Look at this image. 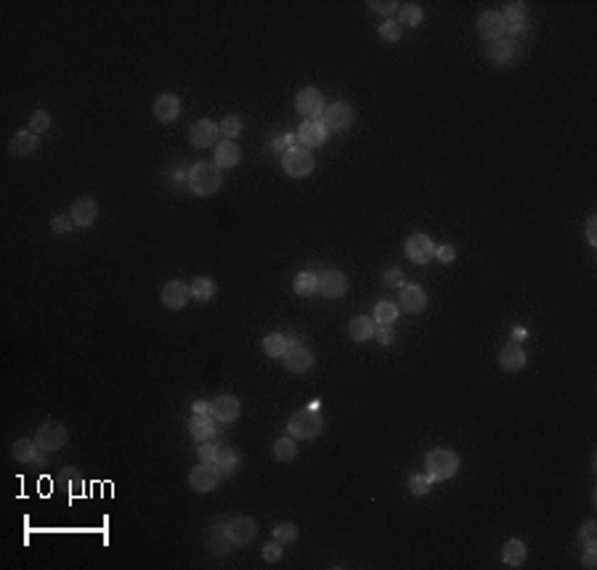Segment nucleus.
Wrapping results in <instances>:
<instances>
[{"instance_id": "1", "label": "nucleus", "mask_w": 597, "mask_h": 570, "mask_svg": "<svg viewBox=\"0 0 597 570\" xmlns=\"http://www.w3.org/2000/svg\"><path fill=\"white\" fill-rule=\"evenodd\" d=\"M186 186L197 197H210L223 186V172L215 162H197L186 170Z\"/></svg>"}, {"instance_id": "2", "label": "nucleus", "mask_w": 597, "mask_h": 570, "mask_svg": "<svg viewBox=\"0 0 597 570\" xmlns=\"http://www.w3.org/2000/svg\"><path fill=\"white\" fill-rule=\"evenodd\" d=\"M287 430H290V435L295 440H311L316 435H322V430H324V417L308 406V409L295 411L292 417H290V422H287Z\"/></svg>"}, {"instance_id": "3", "label": "nucleus", "mask_w": 597, "mask_h": 570, "mask_svg": "<svg viewBox=\"0 0 597 570\" xmlns=\"http://www.w3.org/2000/svg\"><path fill=\"white\" fill-rule=\"evenodd\" d=\"M425 467L430 481H449L459 470V456L451 449H433L425 454Z\"/></svg>"}, {"instance_id": "4", "label": "nucleus", "mask_w": 597, "mask_h": 570, "mask_svg": "<svg viewBox=\"0 0 597 570\" xmlns=\"http://www.w3.org/2000/svg\"><path fill=\"white\" fill-rule=\"evenodd\" d=\"M314 168H316L314 154H311V149L300 146V143H295L287 151H282V170L290 178H305V175L314 172Z\"/></svg>"}, {"instance_id": "5", "label": "nucleus", "mask_w": 597, "mask_h": 570, "mask_svg": "<svg viewBox=\"0 0 597 570\" xmlns=\"http://www.w3.org/2000/svg\"><path fill=\"white\" fill-rule=\"evenodd\" d=\"M67 440H70V432H67V427H64L61 422H43L40 427H38V432H35V443H38L45 454H56V451H61L67 446Z\"/></svg>"}, {"instance_id": "6", "label": "nucleus", "mask_w": 597, "mask_h": 570, "mask_svg": "<svg viewBox=\"0 0 597 570\" xmlns=\"http://www.w3.org/2000/svg\"><path fill=\"white\" fill-rule=\"evenodd\" d=\"M223 530H226V539L231 541L234 547H247L258 536V522L247 515H239L234 520L223 522Z\"/></svg>"}, {"instance_id": "7", "label": "nucleus", "mask_w": 597, "mask_h": 570, "mask_svg": "<svg viewBox=\"0 0 597 570\" xmlns=\"http://www.w3.org/2000/svg\"><path fill=\"white\" fill-rule=\"evenodd\" d=\"M322 122H324L327 131L332 133H343L354 125V106L345 104V101H334L329 106H324V114H322Z\"/></svg>"}, {"instance_id": "8", "label": "nucleus", "mask_w": 597, "mask_h": 570, "mask_svg": "<svg viewBox=\"0 0 597 570\" xmlns=\"http://www.w3.org/2000/svg\"><path fill=\"white\" fill-rule=\"evenodd\" d=\"M476 30L486 43H494V40H502V38H505L507 21L499 11H483L476 21Z\"/></svg>"}, {"instance_id": "9", "label": "nucleus", "mask_w": 597, "mask_h": 570, "mask_svg": "<svg viewBox=\"0 0 597 570\" xmlns=\"http://www.w3.org/2000/svg\"><path fill=\"white\" fill-rule=\"evenodd\" d=\"M404 252L412 263H417V265H425V263H430L435 258V244L427 234H412L404 244Z\"/></svg>"}, {"instance_id": "10", "label": "nucleus", "mask_w": 597, "mask_h": 570, "mask_svg": "<svg viewBox=\"0 0 597 570\" xmlns=\"http://www.w3.org/2000/svg\"><path fill=\"white\" fill-rule=\"evenodd\" d=\"M239 414H242V403H239L236 395L223 393V395L210 400V417H213L215 422H221V424H231V422H236L239 420Z\"/></svg>"}, {"instance_id": "11", "label": "nucleus", "mask_w": 597, "mask_h": 570, "mask_svg": "<svg viewBox=\"0 0 597 570\" xmlns=\"http://www.w3.org/2000/svg\"><path fill=\"white\" fill-rule=\"evenodd\" d=\"M218 483H221V472L215 470V467H210V464H204V461H199L189 472V488L194 493H210L213 488H218Z\"/></svg>"}, {"instance_id": "12", "label": "nucleus", "mask_w": 597, "mask_h": 570, "mask_svg": "<svg viewBox=\"0 0 597 570\" xmlns=\"http://www.w3.org/2000/svg\"><path fill=\"white\" fill-rule=\"evenodd\" d=\"M282 363L287 371H295V374H305V371L314 369V353L303 348L300 342H295L287 348V353L282 356Z\"/></svg>"}, {"instance_id": "13", "label": "nucleus", "mask_w": 597, "mask_h": 570, "mask_svg": "<svg viewBox=\"0 0 597 570\" xmlns=\"http://www.w3.org/2000/svg\"><path fill=\"white\" fill-rule=\"evenodd\" d=\"M324 96H322V90L319 88H303L300 93H297V99H295V109L300 111L303 117H319V114H324Z\"/></svg>"}, {"instance_id": "14", "label": "nucleus", "mask_w": 597, "mask_h": 570, "mask_svg": "<svg viewBox=\"0 0 597 570\" xmlns=\"http://www.w3.org/2000/svg\"><path fill=\"white\" fill-rule=\"evenodd\" d=\"M11 456H13L16 461H24V464H38V467L45 464V451H43L40 446L30 438L13 440V446H11Z\"/></svg>"}, {"instance_id": "15", "label": "nucleus", "mask_w": 597, "mask_h": 570, "mask_svg": "<svg viewBox=\"0 0 597 570\" xmlns=\"http://www.w3.org/2000/svg\"><path fill=\"white\" fill-rule=\"evenodd\" d=\"M218 125L213 120H199L189 128V143L194 149H210L215 146V136H218Z\"/></svg>"}, {"instance_id": "16", "label": "nucleus", "mask_w": 597, "mask_h": 570, "mask_svg": "<svg viewBox=\"0 0 597 570\" xmlns=\"http://www.w3.org/2000/svg\"><path fill=\"white\" fill-rule=\"evenodd\" d=\"M327 138H329V131L324 128L322 120H305L300 125V131H297V141L305 149H316V146L327 143Z\"/></svg>"}, {"instance_id": "17", "label": "nucleus", "mask_w": 597, "mask_h": 570, "mask_svg": "<svg viewBox=\"0 0 597 570\" xmlns=\"http://www.w3.org/2000/svg\"><path fill=\"white\" fill-rule=\"evenodd\" d=\"M189 297H192V290H189V284H183V281H178V279L168 281V284L163 287V305L168 310L186 308Z\"/></svg>"}, {"instance_id": "18", "label": "nucleus", "mask_w": 597, "mask_h": 570, "mask_svg": "<svg viewBox=\"0 0 597 570\" xmlns=\"http://www.w3.org/2000/svg\"><path fill=\"white\" fill-rule=\"evenodd\" d=\"M427 305V295L420 284H404L401 295H398V308L406 313H420Z\"/></svg>"}, {"instance_id": "19", "label": "nucleus", "mask_w": 597, "mask_h": 570, "mask_svg": "<svg viewBox=\"0 0 597 570\" xmlns=\"http://www.w3.org/2000/svg\"><path fill=\"white\" fill-rule=\"evenodd\" d=\"M70 218L75 226H82V229L93 226L96 218H99V204H96V199H93V197H80V199L72 204Z\"/></svg>"}, {"instance_id": "20", "label": "nucleus", "mask_w": 597, "mask_h": 570, "mask_svg": "<svg viewBox=\"0 0 597 570\" xmlns=\"http://www.w3.org/2000/svg\"><path fill=\"white\" fill-rule=\"evenodd\" d=\"M319 292L324 297H329V300L343 297L345 292H348V276L340 273V270H327V273H322V279H319Z\"/></svg>"}, {"instance_id": "21", "label": "nucleus", "mask_w": 597, "mask_h": 570, "mask_svg": "<svg viewBox=\"0 0 597 570\" xmlns=\"http://www.w3.org/2000/svg\"><path fill=\"white\" fill-rule=\"evenodd\" d=\"M154 117L160 122H175L181 117V101L172 93H160L154 99Z\"/></svg>"}, {"instance_id": "22", "label": "nucleus", "mask_w": 597, "mask_h": 570, "mask_svg": "<svg viewBox=\"0 0 597 570\" xmlns=\"http://www.w3.org/2000/svg\"><path fill=\"white\" fill-rule=\"evenodd\" d=\"M502 16H505V21H507V30H513V35H520V32L528 27L526 3H520V0H515V3H507Z\"/></svg>"}, {"instance_id": "23", "label": "nucleus", "mask_w": 597, "mask_h": 570, "mask_svg": "<svg viewBox=\"0 0 597 570\" xmlns=\"http://www.w3.org/2000/svg\"><path fill=\"white\" fill-rule=\"evenodd\" d=\"M189 432H192L194 440H199V443H204V440H215V420L210 417V414H192V420H189Z\"/></svg>"}, {"instance_id": "24", "label": "nucleus", "mask_w": 597, "mask_h": 570, "mask_svg": "<svg viewBox=\"0 0 597 570\" xmlns=\"http://www.w3.org/2000/svg\"><path fill=\"white\" fill-rule=\"evenodd\" d=\"M38 146H40V141H38V133L19 131L16 136H13V138H11L9 151L13 154V157H30V154H35V151H38Z\"/></svg>"}, {"instance_id": "25", "label": "nucleus", "mask_w": 597, "mask_h": 570, "mask_svg": "<svg viewBox=\"0 0 597 570\" xmlns=\"http://www.w3.org/2000/svg\"><path fill=\"white\" fill-rule=\"evenodd\" d=\"M215 165H218V168H236V165H239V160H242V151H239V146H236V143H234V141H218V143H215Z\"/></svg>"}, {"instance_id": "26", "label": "nucleus", "mask_w": 597, "mask_h": 570, "mask_svg": "<svg viewBox=\"0 0 597 570\" xmlns=\"http://www.w3.org/2000/svg\"><path fill=\"white\" fill-rule=\"evenodd\" d=\"M526 351L517 345V342H510V345H505L502 351H499V363H502V369L505 371H520L523 366H526Z\"/></svg>"}, {"instance_id": "27", "label": "nucleus", "mask_w": 597, "mask_h": 570, "mask_svg": "<svg viewBox=\"0 0 597 570\" xmlns=\"http://www.w3.org/2000/svg\"><path fill=\"white\" fill-rule=\"evenodd\" d=\"M486 59L491 61V64H499V67H505V64H510V61H515V45L510 40H494V43H486Z\"/></svg>"}, {"instance_id": "28", "label": "nucleus", "mask_w": 597, "mask_h": 570, "mask_svg": "<svg viewBox=\"0 0 597 570\" xmlns=\"http://www.w3.org/2000/svg\"><path fill=\"white\" fill-rule=\"evenodd\" d=\"M348 334L354 342H366L372 340L377 334V321L372 316H356L351 324H348Z\"/></svg>"}, {"instance_id": "29", "label": "nucleus", "mask_w": 597, "mask_h": 570, "mask_svg": "<svg viewBox=\"0 0 597 570\" xmlns=\"http://www.w3.org/2000/svg\"><path fill=\"white\" fill-rule=\"evenodd\" d=\"M526 544L520 539H510L505 544V549H502V562H505L507 568H520L523 562H526Z\"/></svg>"}, {"instance_id": "30", "label": "nucleus", "mask_w": 597, "mask_h": 570, "mask_svg": "<svg viewBox=\"0 0 597 570\" xmlns=\"http://www.w3.org/2000/svg\"><path fill=\"white\" fill-rule=\"evenodd\" d=\"M261 348H263V353L268 358H282L284 353H287V348H290V340L284 334H279V331H271V334L263 337Z\"/></svg>"}, {"instance_id": "31", "label": "nucleus", "mask_w": 597, "mask_h": 570, "mask_svg": "<svg viewBox=\"0 0 597 570\" xmlns=\"http://www.w3.org/2000/svg\"><path fill=\"white\" fill-rule=\"evenodd\" d=\"M292 290L297 297H311V295H316L319 292V276L316 273H311V270H303V273H297L292 281Z\"/></svg>"}, {"instance_id": "32", "label": "nucleus", "mask_w": 597, "mask_h": 570, "mask_svg": "<svg viewBox=\"0 0 597 570\" xmlns=\"http://www.w3.org/2000/svg\"><path fill=\"white\" fill-rule=\"evenodd\" d=\"M422 19H425V11H422L420 3H404V6H398V24L401 27H417V24H422Z\"/></svg>"}, {"instance_id": "33", "label": "nucleus", "mask_w": 597, "mask_h": 570, "mask_svg": "<svg viewBox=\"0 0 597 570\" xmlns=\"http://www.w3.org/2000/svg\"><path fill=\"white\" fill-rule=\"evenodd\" d=\"M398 313H401V308H398L395 302L380 300L375 305V316H372V319L377 321V327H393L395 319H398Z\"/></svg>"}, {"instance_id": "34", "label": "nucleus", "mask_w": 597, "mask_h": 570, "mask_svg": "<svg viewBox=\"0 0 597 570\" xmlns=\"http://www.w3.org/2000/svg\"><path fill=\"white\" fill-rule=\"evenodd\" d=\"M189 290H192V297L197 302H210L215 297V281L207 279V276H197L189 284Z\"/></svg>"}, {"instance_id": "35", "label": "nucleus", "mask_w": 597, "mask_h": 570, "mask_svg": "<svg viewBox=\"0 0 597 570\" xmlns=\"http://www.w3.org/2000/svg\"><path fill=\"white\" fill-rule=\"evenodd\" d=\"M234 544L226 539V530H223V522H215V528H210L207 533V549L215 552V554H226L231 549Z\"/></svg>"}, {"instance_id": "36", "label": "nucleus", "mask_w": 597, "mask_h": 570, "mask_svg": "<svg viewBox=\"0 0 597 570\" xmlns=\"http://www.w3.org/2000/svg\"><path fill=\"white\" fill-rule=\"evenodd\" d=\"M236 464H239V456L234 454L231 449H226V446H221V451H218V456H215L213 467L223 475H231L234 470H236Z\"/></svg>"}, {"instance_id": "37", "label": "nucleus", "mask_w": 597, "mask_h": 570, "mask_svg": "<svg viewBox=\"0 0 597 570\" xmlns=\"http://www.w3.org/2000/svg\"><path fill=\"white\" fill-rule=\"evenodd\" d=\"M273 456L279 461H292L297 456V446H295V438H279L273 443Z\"/></svg>"}, {"instance_id": "38", "label": "nucleus", "mask_w": 597, "mask_h": 570, "mask_svg": "<svg viewBox=\"0 0 597 570\" xmlns=\"http://www.w3.org/2000/svg\"><path fill=\"white\" fill-rule=\"evenodd\" d=\"M273 541H279V544H295L297 541V525L295 522H279L276 528H273Z\"/></svg>"}, {"instance_id": "39", "label": "nucleus", "mask_w": 597, "mask_h": 570, "mask_svg": "<svg viewBox=\"0 0 597 570\" xmlns=\"http://www.w3.org/2000/svg\"><path fill=\"white\" fill-rule=\"evenodd\" d=\"M377 32H380V38H383L385 43H398L401 40V35H404V27L393 19H385Z\"/></svg>"}, {"instance_id": "40", "label": "nucleus", "mask_w": 597, "mask_h": 570, "mask_svg": "<svg viewBox=\"0 0 597 570\" xmlns=\"http://www.w3.org/2000/svg\"><path fill=\"white\" fill-rule=\"evenodd\" d=\"M51 128V114L45 109H35L30 114V131L32 133H45Z\"/></svg>"}, {"instance_id": "41", "label": "nucleus", "mask_w": 597, "mask_h": 570, "mask_svg": "<svg viewBox=\"0 0 597 570\" xmlns=\"http://www.w3.org/2000/svg\"><path fill=\"white\" fill-rule=\"evenodd\" d=\"M218 131H221L229 141L236 138V136L242 133V117H236V114H229V117H226V120L218 125Z\"/></svg>"}, {"instance_id": "42", "label": "nucleus", "mask_w": 597, "mask_h": 570, "mask_svg": "<svg viewBox=\"0 0 597 570\" xmlns=\"http://www.w3.org/2000/svg\"><path fill=\"white\" fill-rule=\"evenodd\" d=\"M366 6H369V11H375V13H380L385 19H390L393 13H398V3L395 0H369Z\"/></svg>"}, {"instance_id": "43", "label": "nucleus", "mask_w": 597, "mask_h": 570, "mask_svg": "<svg viewBox=\"0 0 597 570\" xmlns=\"http://www.w3.org/2000/svg\"><path fill=\"white\" fill-rule=\"evenodd\" d=\"M595 530H597L595 520H587L584 525H581V530H579V536H581V541H584V552H597Z\"/></svg>"}, {"instance_id": "44", "label": "nucleus", "mask_w": 597, "mask_h": 570, "mask_svg": "<svg viewBox=\"0 0 597 570\" xmlns=\"http://www.w3.org/2000/svg\"><path fill=\"white\" fill-rule=\"evenodd\" d=\"M430 486H433L430 475H412V478H409V490H412L415 496H425L427 490H430Z\"/></svg>"}, {"instance_id": "45", "label": "nucleus", "mask_w": 597, "mask_h": 570, "mask_svg": "<svg viewBox=\"0 0 597 570\" xmlns=\"http://www.w3.org/2000/svg\"><path fill=\"white\" fill-rule=\"evenodd\" d=\"M72 229H75V223H72V218H67V215H53V218H51V231H53V234L64 236V234H70Z\"/></svg>"}, {"instance_id": "46", "label": "nucleus", "mask_w": 597, "mask_h": 570, "mask_svg": "<svg viewBox=\"0 0 597 570\" xmlns=\"http://www.w3.org/2000/svg\"><path fill=\"white\" fill-rule=\"evenodd\" d=\"M284 557V549H282V544L279 541H268L263 547V560L265 562H279Z\"/></svg>"}, {"instance_id": "47", "label": "nucleus", "mask_w": 597, "mask_h": 570, "mask_svg": "<svg viewBox=\"0 0 597 570\" xmlns=\"http://www.w3.org/2000/svg\"><path fill=\"white\" fill-rule=\"evenodd\" d=\"M454 258H456L454 244H441V247H435V261L438 263L449 265V263H454Z\"/></svg>"}, {"instance_id": "48", "label": "nucleus", "mask_w": 597, "mask_h": 570, "mask_svg": "<svg viewBox=\"0 0 597 570\" xmlns=\"http://www.w3.org/2000/svg\"><path fill=\"white\" fill-rule=\"evenodd\" d=\"M385 287H404V273L398 268L385 270Z\"/></svg>"}, {"instance_id": "49", "label": "nucleus", "mask_w": 597, "mask_h": 570, "mask_svg": "<svg viewBox=\"0 0 597 570\" xmlns=\"http://www.w3.org/2000/svg\"><path fill=\"white\" fill-rule=\"evenodd\" d=\"M377 340H380V345L383 348H388V345H393V340H395V334H393V329L390 327H377V334H375Z\"/></svg>"}, {"instance_id": "50", "label": "nucleus", "mask_w": 597, "mask_h": 570, "mask_svg": "<svg viewBox=\"0 0 597 570\" xmlns=\"http://www.w3.org/2000/svg\"><path fill=\"white\" fill-rule=\"evenodd\" d=\"M595 229H597V215H589V220H587V239H589V244H592V247H597Z\"/></svg>"}, {"instance_id": "51", "label": "nucleus", "mask_w": 597, "mask_h": 570, "mask_svg": "<svg viewBox=\"0 0 597 570\" xmlns=\"http://www.w3.org/2000/svg\"><path fill=\"white\" fill-rule=\"evenodd\" d=\"M581 568H597V552H584V557H581Z\"/></svg>"}, {"instance_id": "52", "label": "nucleus", "mask_w": 597, "mask_h": 570, "mask_svg": "<svg viewBox=\"0 0 597 570\" xmlns=\"http://www.w3.org/2000/svg\"><path fill=\"white\" fill-rule=\"evenodd\" d=\"M192 414H210V400H194Z\"/></svg>"}, {"instance_id": "53", "label": "nucleus", "mask_w": 597, "mask_h": 570, "mask_svg": "<svg viewBox=\"0 0 597 570\" xmlns=\"http://www.w3.org/2000/svg\"><path fill=\"white\" fill-rule=\"evenodd\" d=\"M526 334H528V331L523 329V327H515V329H513V342H517V340H526Z\"/></svg>"}, {"instance_id": "54", "label": "nucleus", "mask_w": 597, "mask_h": 570, "mask_svg": "<svg viewBox=\"0 0 597 570\" xmlns=\"http://www.w3.org/2000/svg\"><path fill=\"white\" fill-rule=\"evenodd\" d=\"M61 478H64V481H77V478H80V472H77V470H64V472H61Z\"/></svg>"}]
</instances>
